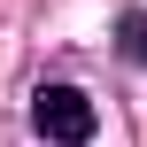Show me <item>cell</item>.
Listing matches in <instances>:
<instances>
[{"instance_id":"6da1fadb","label":"cell","mask_w":147,"mask_h":147,"mask_svg":"<svg viewBox=\"0 0 147 147\" xmlns=\"http://www.w3.org/2000/svg\"><path fill=\"white\" fill-rule=\"evenodd\" d=\"M31 132L47 147H93L101 116H93V101H85L78 85H39V93H31Z\"/></svg>"},{"instance_id":"7a4b0ae2","label":"cell","mask_w":147,"mask_h":147,"mask_svg":"<svg viewBox=\"0 0 147 147\" xmlns=\"http://www.w3.org/2000/svg\"><path fill=\"white\" fill-rule=\"evenodd\" d=\"M116 54H124L132 70H147V8H124V16H116Z\"/></svg>"}]
</instances>
